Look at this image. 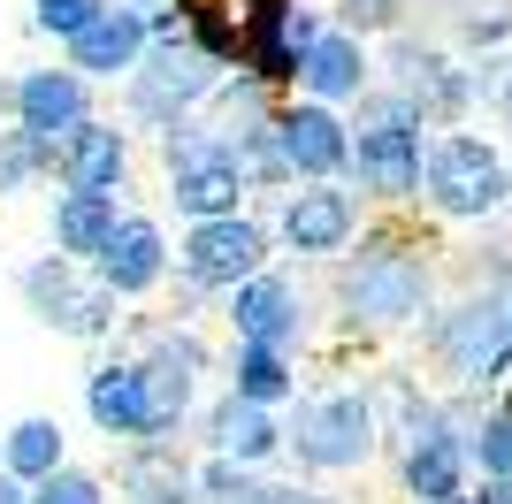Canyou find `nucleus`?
<instances>
[{"label":"nucleus","mask_w":512,"mask_h":504,"mask_svg":"<svg viewBox=\"0 0 512 504\" xmlns=\"http://www.w3.org/2000/svg\"><path fill=\"white\" fill-rule=\"evenodd\" d=\"M115 230H123V207H115L107 191H62V199H54V245H62V260H77V268H92V260L115 245Z\"/></svg>","instance_id":"obj_21"},{"label":"nucleus","mask_w":512,"mask_h":504,"mask_svg":"<svg viewBox=\"0 0 512 504\" xmlns=\"http://www.w3.org/2000/svg\"><path fill=\"white\" fill-rule=\"evenodd\" d=\"M283 443L314 474H352V466H367L383 451V413H375L367 390H321V398H299Z\"/></svg>","instance_id":"obj_4"},{"label":"nucleus","mask_w":512,"mask_h":504,"mask_svg":"<svg viewBox=\"0 0 512 504\" xmlns=\"http://www.w3.org/2000/svg\"><path fill=\"white\" fill-rule=\"evenodd\" d=\"M352 230H360V199L344 184H299L283 191V214H276V237L299 260H337L344 245H352Z\"/></svg>","instance_id":"obj_11"},{"label":"nucleus","mask_w":512,"mask_h":504,"mask_svg":"<svg viewBox=\"0 0 512 504\" xmlns=\"http://www.w3.org/2000/svg\"><path fill=\"white\" fill-rule=\"evenodd\" d=\"M176 260H184V283H192V291H245L253 275H268V230H260L253 214L192 222Z\"/></svg>","instance_id":"obj_6"},{"label":"nucleus","mask_w":512,"mask_h":504,"mask_svg":"<svg viewBox=\"0 0 512 504\" xmlns=\"http://www.w3.org/2000/svg\"><path fill=\"white\" fill-rule=\"evenodd\" d=\"M337 314L352 329H413L436 314V268L413 237H367L337 268Z\"/></svg>","instance_id":"obj_1"},{"label":"nucleus","mask_w":512,"mask_h":504,"mask_svg":"<svg viewBox=\"0 0 512 504\" xmlns=\"http://www.w3.org/2000/svg\"><path fill=\"white\" fill-rule=\"evenodd\" d=\"M146 46H153V23H146V16L107 8L85 39H69V69H77L85 84H92V77H130V69L146 62Z\"/></svg>","instance_id":"obj_19"},{"label":"nucleus","mask_w":512,"mask_h":504,"mask_svg":"<svg viewBox=\"0 0 512 504\" xmlns=\"http://www.w3.org/2000/svg\"><path fill=\"white\" fill-rule=\"evenodd\" d=\"M54 138H39V130H0V191H31L39 176H54Z\"/></svg>","instance_id":"obj_25"},{"label":"nucleus","mask_w":512,"mask_h":504,"mask_svg":"<svg viewBox=\"0 0 512 504\" xmlns=\"http://www.w3.org/2000/svg\"><path fill=\"white\" fill-rule=\"evenodd\" d=\"M31 504H107V489H100V474H85V466H62L54 482L31 489Z\"/></svg>","instance_id":"obj_31"},{"label":"nucleus","mask_w":512,"mask_h":504,"mask_svg":"<svg viewBox=\"0 0 512 504\" xmlns=\"http://www.w3.org/2000/svg\"><path fill=\"white\" fill-rule=\"evenodd\" d=\"M146 398H153V443L161 436H176L184 428V413H192V398H199V375H207V344H199L192 329H161L146 344Z\"/></svg>","instance_id":"obj_12"},{"label":"nucleus","mask_w":512,"mask_h":504,"mask_svg":"<svg viewBox=\"0 0 512 504\" xmlns=\"http://www.w3.org/2000/svg\"><path fill=\"white\" fill-rule=\"evenodd\" d=\"M62 466H69V459H62V420H46V413L16 420V428H8V443H0V474H16L23 489L54 482Z\"/></svg>","instance_id":"obj_22"},{"label":"nucleus","mask_w":512,"mask_h":504,"mask_svg":"<svg viewBox=\"0 0 512 504\" xmlns=\"http://www.w3.org/2000/svg\"><path fill=\"white\" fill-rule=\"evenodd\" d=\"M23 298H31V314L46 321V329L62 336H85V344H100L107 329H115V298L92 283V275H77V260H39V268H23Z\"/></svg>","instance_id":"obj_9"},{"label":"nucleus","mask_w":512,"mask_h":504,"mask_svg":"<svg viewBox=\"0 0 512 504\" xmlns=\"http://www.w3.org/2000/svg\"><path fill=\"white\" fill-rule=\"evenodd\" d=\"M505 314H512V291H505Z\"/></svg>","instance_id":"obj_36"},{"label":"nucleus","mask_w":512,"mask_h":504,"mask_svg":"<svg viewBox=\"0 0 512 504\" xmlns=\"http://www.w3.org/2000/svg\"><path fill=\"white\" fill-rule=\"evenodd\" d=\"M85 413H92V428H100V436H115V443H153L146 367H138V359H107V367H92Z\"/></svg>","instance_id":"obj_15"},{"label":"nucleus","mask_w":512,"mask_h":504,"mask_svg":"<svg viewBox=\"0 0 512 504\" xmlns=\"http://www.w3.org/2000/svg\"><path fill=\"white\" fill-rule=\"evenodd\" d=\"M115 497L123 504H199V482H192V466H176V459H130Z\"/></svg>","instance_id":"obj_24"},{"label":"nucleus","mask_w":512,"mask_h":504,"mask_svg":"<svg viewBox=\"0 0 512 504\" xmlns=\"http://www.w3.org/2000/svg\"><path fill=\"white\" fill-rule=\"evenodd\" d=\"M107 8H115V0H31V23H39V31H54V39L69 46V39H85Z\"/></svg>","instance_id":"obj_29"},{"label":"nucleus","mask_w":512,"mask_h":504,"mask_svg":"<svg viewBox=\"0 0 512 504\" xmlns=\"http://www.w3.org/2000/svg\"><path fill=\"white\" fill-rule=\"evenodd\" d=\"M192 482H199V504H268V489L253 482V466H230V459L192 466Z\"/></svg>","instance_id":"obj_27"},{"label":"nucleus","mask_w":512,"mask_h":504,"mask_svg":"<svg viewBox=\"0 0 512 504\" xmlns=\"http://www.w3.org/2000/svg\"><path fill=\"white\" fill-rule=\"evenodd\" d=\"M375 77H383V69H375V54H367V39H352V31L329 23L321 46L306 54V69H299V92L314 107H360L367 92H375Z\"/></svg>","instance_id":"obj_14"},{"label":"nucleus","mask_w":512,"mask_h":504,"mask_svg":"<svg viewBox=\"0 0 512 504\" xmlns=\"http://www.w3.org/2000/svg\"><path fill=\"white\" fill-rule=\"evenodd\" d=\"M291 390H299V367H291V352H268V344H237V352H230V398L268 405V413H276Z\"/></svg>","instance_id":"obj_23"},{"label":"nucleus","mask_w":512,"mask_h":504,"mask_svg":"<svg viewBox=\"0 0 512 504\" xmlns=\"http://www.w3.org/2000/svg\"><path fill=\"white\" fill-rule=\"evenodd\" d=\"M467 459L482 466V482H512V398H505V405H490V413L474 420Z\"/></svg>","instance_id":"obj_26"},{"label":"nucleus","mask_w":512,"mask_h":504,"mask_svg":"<svg viewBox=\"0 0 512 504\" xmlns=\"http://www.w3.org/2000/svg\"><path fill=\"white\" fill-rule=\"evenodd\" d=\"M421 168H428V130L421 123H360L352 130V184L383 207L421 199Z\"/></svg>","instance_id":"obj_7"},{"label":"nucleus","mask_w":512,"mask_h":504,"mask_svg":"<svg viewBox=\"0 0 512 504\" xmlns=\"http://www.w3.org/2000/svg\"><path fill=\"white\" fill-rule=\"evenodd\" d=\"M467 436H474V420L467 405H436V420H428L421 436L398 451V482H406L413 504H444V497H467Z\"/></svg>","instance_id":"obj_8"},{"label":"nucleus","mask_w":512,"mask_h":504,"mask_svg":"<svg viewBox=\"0 0 512 504\" xmlns=\"http://www.w3.org/2000/svg\"><path fill=\"white\" fill-rule=\"evenodd\" d=\"M207 451L230 459V466H260V459L283 451V420L268 413V405H245V398L222 390V398L207 405Z\"/></svg>","instance_id":"obj_20"},{"label":"nucleus","mask_w":512,"mask_h":504,"mask_svg":"<svg viewBox=\"0 0 512 504\" xmlns=\"http://www.w3.org/2000/svg\"><path fill=\"white\" fill-rule=\"evenodd\" d=\"M276 153H283L291 184H337L344 168H352V123H344L337 107L291 100V107H276Z\"/></svg>","instance_id":"obj_10"},{"label":"nucleus","mask_w":512,"mask_h":504,"mask_svg":"<svg viewBox=\"0 0 512 504\" xmlns=\"http://www.w3.org/2000/svg\"><path fill=\"white\" fill-rule=\"evenodd\" d=\"M444 504H474V489H467V497H444Z\"/></svg>","instance_id":"obj_35"},{"label":"nucleus","mask_w":512,"mask_h":504,"mask_svg":"<svg viewBox=\"0 0 512 504\" xmlns=\"http://www.w3.org/2000/svg\"><path fill=\"white\" fill-rule=\"evenodd\" d=\"M16 123L62 146L77 123H92V84L77 69H23L16 77Z\"/></svg>","instance_id":"obj_17"},{"label":"nucleus","mask_w":512,"mask_h":504,"mask_svg":"<svg viewBox=\"0 0 512 504\" xmlns=\"http://www.w3.org/2000/svg\"><path fill=\"white\" fill-rule=\"evenodd\" d=\"M451 39L467 46V54H490V46L512 39V0H482V8H459L451 16Z\"/></svg>","instance_id":"obj_28"},{"label":"nucleus","mask_w":512,"mask_h":504,"mask_svg":"<svg viewBox=\"0 0 512 504\" xmlns=\"http://www.w3.org/2000/svg\"><path fill=\"white\" fill-rule=\"evenodd\" d=\"M230 329H237V344H268V352H291L306 336V298H299V283L291 275H253L245 291H230Z\"/></svg>","instance_id":"obj_13"},{"label":"nucleus","mask_w":512,"mask_h":504,"mask_svg":"<svg viewBox=\"0 0 512 504\" xmlns=\"http://www.w3.org/2000/svg\"><path fill=\"white\" fill-rule=\"evenodd\" d=\"M268 504H337V497H314V489H268Z\"/></svg>","instance_id":"obj_33"},{"label":"nucleus","mask_w":512,"mask_h":504,"mask_svg":"<svg viewBox=\"0 0 512 504\" xmlns=\"http://www.w3.org/2000/svg\"><path fill=\"white\" fill-rule=\"evenodd\" d=\"M161 275H169V237H161V222H146V214H123L115 245L92 260V283H100L107 298H146Z\"/></svg>","instance_id":"obj_16"},{"label":"nucleus","mask_w":512,"mask_h":504,"mask_svg":"<svg viewBox=\"0 0 512 504\" xmlns=\"http://www.w3.org/2000/svg\"><path fill=\"white\" fill-rule=\"evenodd\" d=\"M214 92H222V62L199 54L192 39H153L146 62L130 69V115L161 123V130H184V115L199 100H214Z\"/></svg>","instance_id":"obj_5"},{"label":"nucleus","mask_w":512,"mask_h":504,"mask_svg":"<svg viewBox=\"0 0 512 504\" xmlns=\"http://www.w3.org/2000/svg\"><path fill=\"white\" fill-rule=\"evenodd\" d=\"M421 207L436 222H497L512 207V153L482 130H436L421 168Z\"/></svg>","instance_id":"obj_2"},{"label":"nucleus","mask_w":512,"mask_h":504,"mask_svg":"<svg viewBox=\"0 0 512 504\" xmlns=\"http://www.w3.org/2000/svg\"><path fill=\"white\" fill-rule=\"evenodd\" d=\"M123 168H130V138L115 123H77L62 138V153H54V176H62V191H107L115 199V184H123Z\"/></svg>","instance_id":"obj_18"},{"label":"nucleus","mask_w":512,"mask_h":504,"mask_svg":"<svg viewBox=\"0 0 512 504\" xmlns=\"http://www.w3.org/2000/svg\"><path fill=\"white\" fill-rule=\"evenodd\" d=\"M0 504H31V489H23L16 474H0Z\"/></svg>","instance_id":"obj_34"},{"label":"nucleus","mask_w":512,"mask_h":504,"mask_svg":"<svg viewBox=\"0 0 512 504\" xmlns=\"http://www.w3.org/2000/svg\"><path fill=\"white\" fill-rule=\"evenodd\" d=\"M398 23H406V0H337V31H352V39H375Z\"/></svg>","instance_id":"obj_30"},{"label":"nucleus","mask_w":512,"mask_h":504,"mask_svg":"<svg viewBox=\"0 0 512 504\" xmlns=\"http://www.w3.org/2000/svg\"><path fill=\"white\" fill-rule=\"evenodd\" d=\"M428 359L444 367L459 390H490L512 375V314L505 291H467L428 314Z\"/></svg>","instance_id":"obj_3"},{"label":"nucleus","mask_w":512,"mask_h":504,"mask_svg":"<svg viewBox=\"0 0 512 504\" xmlns=\"http://www.w3.org/2000/svg\"><path fill=\"white\" fill-rule=\"evenodd\" d=\"M490 107H497V123H505V130H512V62H505V69H497V92H490Z\"/></svg>","instance_id":"obj_32"}]
</instances>
